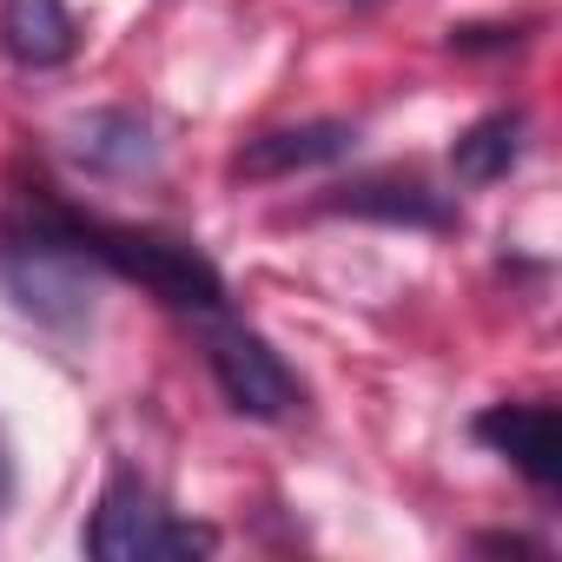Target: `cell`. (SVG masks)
Here are the masks:
<instances>
[{"instance_id":"obj_1","label":"cell","mask_w":562,"mask_h":562,"mask_svg":"<svg viewBox=\"0 0 562 562\" xmlns=\"http://www.w3.org/2000/svg\"><path fill=\"white\" fill-rule=\"evenodd\" d=\"M100 278L106 265L80 245L74 232V212L47 192H34L21 212L0 218V285H8V299L41 318V325H80L100 299Z\"/></svg>"},{"instance_id":"obj_2","label":"cell","mask_w":562,"mask_h":562,"mask_svg":"<svg viewBox=\"0 0 562 562\" xmlns=\"http://www.w3.org/2000/svg\"><path fill=\"white\" fill-rule=\"evenodd\" d=\"M67 212H74V205H67ZM74 232H80V245H87L113 278L146 285L159 305H172V312H186V318L225 312V278H218V265H212L199 245H186V238H172V232H146V225H113V218H93V212H74Z\"/></svg>"},{"instance_id":"obj_3","label":"cell","mask_w":562,"mask_h":562,"mask_svg":"<svg viewBox=\"0 0 562 562\" xmlns=\"http://www.w3.org/2000/svg\"><path fill=\"white\" fill-rule=\"evenodd\" d=\"M212 549H218V529L172 516L166 496L133 470H120L100 490V509L87 522V555L100 562H159V555H212Z\"/></svg>"},{"instance_id":"obj_4","label":"cell","mask_w":562,"mask_h":562,"mask_svg":"<svg viewBox=\"0 0 562 562\" xmlns=\"http://www.w3.org/2000/svg\"><path fill=\"white\" fill-rule=\"evenodd\" d=\"M199 331H205V371H212V384L225 391V404H232L238 417L278 424V417H292V411L305 404V391H299L292 364L278 358L251 325H238V318L212 312V318H199Z\"/></svg>"},{"instance_id":"obj_5","label":"cell","mask_w":562,"mask_h":562,"mask_svg":"<svg viewBox=\"0 0 562 562\" xmlns=\"http://www.w3.org/2000/svg\"><path fill=\"white\" fill-rule=\"evenodd\" d=\"M476 443H490L496 457H509L536 490H555L562 483V417L555 404H490L476 424Z\"/></svg>"},{"instance_id":"obj_6","label":"cell","mask_w":562,"mask_h":562,"mask_svg":"<svg viewBox=\"0 0 562 562\" xmlns=\"http://www.w3.org/2000/svg\"><path fill=\"white\" fill-rule=\"evenodd\" d=\"M358 146V126L345 120H305V126H271L238 153V179H285V172H312L331 166Z\"/></svg>"},{"instance_id":"obj_7","label":"cell","mask_w":562,"mask_h":562,"mask_svg":"<svg viewBox=\"0 0 562 562\" xmlns=\"http://www.w3.org/2000/svg\"><path fill=\"white\" fill-rule=\"evenodd\" d=\"M67 153H74L87 172H100V179H133V172H153V166H159V139H153V126H146L139 113H126V106L87 113V120L74 126Z\"/></svg>"},{"instance_id":"obj_8","label":"cell","mask_w":562,"mask_h":562,"mask_svg":"<svg viewBox=\"0 0 562 562\" xmlns=\"http://www.w3.org/2000/svg\"><path fill=\"white\" fill-rule=\"evenodd\" d=\"M0 41L34 74L67 67L80 54V27L67 14V0H0Z\"/></svg>"},{"instance_id":"obj_9","label":"cell","mask_w":562,"mask_h":562,"mask_svg":"<svg viewBox=\"0 0 562 562\" xmlns=\"http://www.w3.org/2000/svg\"><path fill=\"white\" fill-rule=\"evenodd\" d=\"M331 212H358V218H384V225H424V232H443L457 218L424 179H358L331 199Z\"/></svg>"},{"instance_id":"obj_10","label":"cell","mask_w":562,"mask_h":562,"mask_svg":"<svg viewBox=\"0 0 562 562\" xmlns=\"http://www.w3.org/2000/svg\"><path fill=\"white\" fill-rule=\"evenodd\" d=\"M522 139H529V120H522V113H483L476 126L457 133L450 172H457L463 186H490V179H503V172L522 159Z\"/></svg>"},{"instance_id":"obj_11","label":"cell","mask_w":562,"mask_h":562,"mask_svg":"<svg viewBox=\"0 0 562 562\" xmlns=\"http://www.w3.org/2000/svg\"><path fill=\"white\" fill-rule=\"evenodd\" d=\"M8 496H14V450L0 437V509H8Z\"/></svg>"}]
</instances>
